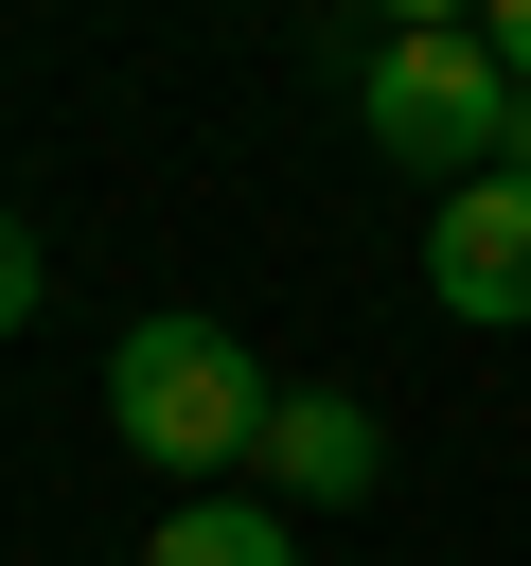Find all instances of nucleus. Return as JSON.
Segmentation results:
<instances>
[{"label": "nucleus", "mask_w": 531, "mask_h": 566, "mask_svg": "<svg viewBox=\"0 0 531 566\" xmlns=\"http://www.w3.org/2000/svg\"><path fill=\"white\" fill-rule=\"evenodd\" d=\"M248 460H266V495H319V513H336V495H372V478H389V442H372V407H354V389H283V407H266V442H248Z\"/></svg>", "instance_id": "4"}, {"label": "nucleus", "mask_w": 531, "mask_h": 566, "mask_svg": "<svg viewBox=\"0 0 531 566\" xmlns=\"http://www.w3.org/2000/svg\"><path fill=\"white\" fill-rule=\"evenodd\" d=\"M478 35H496V71L531 88V0H478Z\"/></svg>", "instance_id": "8"}, {"label": "nucleus", "mask_w": 531, "mask_h": 566, "mask_svg": "<svg viewBox=\"0 0 531 566\" xmlns=\"http://www.w3.org/2000/svg\"><path fill=\"white\" fill-rule=\"evenodd\" d=\"M478 0H372V35H460Z\"/></svg>", "instance_id": "7"}, {"label": "nucleus", "mask_w": 531, "mask_h": 566, "mask_svg": "<svg viewBox=\"0 0 531 566\" xmlns=\"http://www.w3.org/2000/svg\"><path fill=\"white\" fill-rule=\"evenodd\" d=\"M18 318H35V230L0 212V336H18Z\"/></svg>", "instance_id": "6"}, {"label": "nucleus", "mask_w": 531, "mask_h": 566, "mask_svg": "<svg viewBox=\"0 0 531 566\" xmlns=\"http://www.w3.org/2000/svg\"><path fill=\"white\" fill-rule=\"evenodd\" d=\"M496 177H531V88H513V124H496Z\"/></svg>", "instance_id": "9"}, {"label": "nucleus", "mask_w": 531, "mask_h": 566, "mask_svg": "<svg viewBox=\"0 0 531 566\" xmlns=\"http://www.w3.org/2000/svg\"><path fill=\"white\" fill-rule=\"evenodd\" d=\"M106 407H124V442L159 460V478H212V460H248L266 442V371H248V336L230 318H124V354H106Z\"/></svg>", "instance_id": "1"}, {"label": "nucleus", "mask_w": 531, "mask_h": 566, "mask_svg": "<svg viewBox=\"0 0 531 566\" xmlns=\"http://www.w3.org/2000/svg\"><path fill=\"white\" fill-rule=\"evenodd\" d=\"M354 106H372V142L407 159V177H496V124H513V71H496V35L460 18V35H372L354 53Z\"/></svg>", "instance_id": "2"}, {"label": "nucleus", "mask_w": 531, "mask_h": 566, "mask_svg": "<svg viewBox=\"0 0 531 566\" xmlns=\"http://www.w3.org/2000/svg\"><path fill=\"white\" fill-rule=\"evenodd\" d=\"M142 566H301V548H283V495H177Z\"/></svg>", "instance_id": "5"}, {"label": "nucleus", "mask_w": 531, "mask_h": 566, "mask_svg": "<svg viewBox=\"0 0 531 566\" xmlns=\"http://www.w3.org/2000/svg\"><path fill=\"white\" fill-rule=\"evenodd\" d=\"M425 283H442V318L513 336V318H531V177H460V195L425 212Z\"/></svg>", "instance_id": "3"}]
</instances>
